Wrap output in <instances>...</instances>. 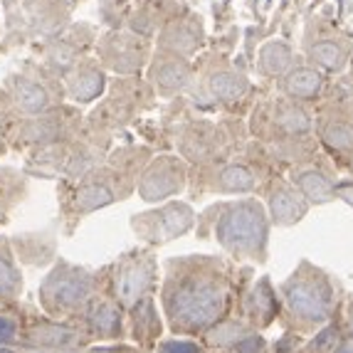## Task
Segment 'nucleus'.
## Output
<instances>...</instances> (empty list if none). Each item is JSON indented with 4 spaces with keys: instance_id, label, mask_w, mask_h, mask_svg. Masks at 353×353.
Here are the masks:
<instances>
[{
    "instance_id": "obj_1",
    "label": "nucleus",
    "mask_w": 353,
    "mask_h": 353,
    "mask_svg": "<svg viewBox=\"0 0 353 353\" xmlns=\"http://www.w3.org/2000/svg\"><path fill=\"white\" fill-rule=\"evenodd\" d=\"M168 309L176 324L201 329L212 324L225 304V277L208 259L183 262L168 282Z\"/></svg>"
},
{
    "instance_id": "obj_2",
    "label": "nucleus",
    "mask_w": 353,
    "mask_h": 353,
    "mask_svg": "<svg viewBox=\"0 0 353 353\" xmlns=\"http://www.w3.org/2000/svg\"><path fill=\"white\" fill-rule=\"evenodd\" d=\"M212 237L235 257H259L267 250L270 215L257 198H240L212 205L203 215Z\"/></svg>"
},
{
    "instance_id": "obj_3",
    "label": "nucleus",
    "mask_w": 353,
    "mask_h": 353,
    "mask_svg": "<svg viewBox=\"0 0 353 353\" xmlns=\"http://www.w3.org/2000/svg\"><path fill=\"white\" fill-rule=\"evenodd\" d=\"M3 87L20 117H35L52 106L65 104L67 99L65 79L35 57L23 59L18 70H12L3 79Z\"/></svg>"
},
{
    "instance_id": "obj_4",
    "label": "nucleus",
    "mask_w": 353,
    "mask_h": 353,
    "mask_svg": "<svg viewBox=\"0 0 353 353\" xmlns=\"http://www.w3.org/2000/svg\"><path fill=\"white\" fill-rule=\"evenodd\" d=\"M301 54L329 77L346 74L353 62V32L329 12H314L301 32Z\"/></svg>"
},
{
    "instance_id": "obj_5",
    "label": "nucleus",
    "mask_w": 353,
    "mask_h": 353,
    "mask_svg": "<svg viewBox=\"0 0 353 353\" xmlns=\"http://www.w3.org/2000/svg\"><path fill=\"white\" fill-rule=\"evenodd\" d=\"M195 62V84L193 89H201L208 99H212L215 104H237V101L248 99L252 94V79L248 77V72L242 70V65L237 62L228 50L210 48L203 50ZM190 89V92H193Z\"/></svg>"
},
{
    "instance_id": "obj_6",
    "label": "nucleus",
    "mask_w": 353,
    "mask_h": 353,
    "mask_svg": "<svg viewBox=\"0 0 353 353\" xmlns=\"http://www.w3.org/2000/svg\"><path fill=\"white\" fill-rule=\"evenodd\" d=\"M319 139L336 156H353V79L343 77L339 84H329L319 99V114L314 119Z\"/></svg>"
},
{
    "instance_id": "obj_7",
    "label": "nucleus",
    "mask_w": 353,
    "mask_h": 353,
    "mask_svg": "<svg viewBox=\"0 0 353 353\" xmlns=\"http://www.w3.org/2000/svg\"><path fill=\"white\" fill-rule=\"evenodd\" d=\"M252 129L267 131L282 146L289 143H304L314 131V114L309 112V104H301L296 99H289L284 94H274L265 99L252 114Z\"/></svg>"
},
{
    "instance_id": "obj_8",
    "label": "nucleus",
    "mask_w": 353,
    "mask_h": 353,
    "mask_svg": "<svg viewBox=\"0 0 353 353\" xmlns=\"http://www.w3.org/2000/svg\"><path fill=\"white\" fill-rule=\"evenodd\" d=\"M99 32V25L87 23V20H72L59 35L40 42H30L32 57L40 59L54 74L65 77L79 59L94 52Z\"/></svg>"
},
{
    "instance_id": "obj_9",
    "label": "nucleus",
    "mask_w": 353,
    "mask_h": 353,
    "mask_svg": "<svg viewBox=\"0 0 353 353\" xmlns=\"http://www.w3.org/2000/svg\"><path fill=\"white\" fill-rule=\"evenodd\" d=\"M153 42L131 30H101L94 45V57L112 77L143 74L151 62Z\"/></svg>"
},
{
    "instance_id": "obj_10",
    "label": "nucleus",
    "mask_w": 353,
    "mask_h": 353,
    "mask_svg": "<svg viewBox=\"0 0 353 353\" xmlns=\"http://www.w3.org/2000/svg\"><path fill=\"white\" fill-rule=\"evenodd\" d=\"M156 97L153 87L146 82L143 74L136 77H109V87L101 97L99 106L92 114V126L94 129H109V126H121L134 117L141 106Z\"/></svg>"
},
{
    "instance_id": "obj_11",
    "label": "nucleus",
    "mask_w": 353,
    "mask_h": 353,
    "mask_svg": "<svg viewBox=\"0 0 353 353\" xmlns=\"http://www.w3.org/2000/svg\"><path fill=\"white\" fill-rule=\"evenodd\" d=\"M284 296L292 309L304 321H324L329 316L331 296L334 289L324 272L312 267L309 262H301L299 270L284 284Z\"/></svg>"
},
{
    "instance_id": "obj_12",
    "label": "nucleus",
    "mask_w": 353,
    "mask_h": 353,
    "mask_svg": "<svg viewBox=\"0 0 353 353\" xmlns=\"http://www.w3.org/2000/svg\"><path fill=\"white\" fill-rule=\"evenodd\" d=\"M82 124V114L77 106L59 104L35 117H18L12 139L18 143H32V146H52V143L72 141L77 129Z\"/></svg>"
},
{
    "instance_id": "obj_13",
    "label": "nucleus",
    "mask_w": 353,
    "mask_h": 353,
    "mask_svg": "<svg viewBox=\"0 0 353 353\" xmlns=\"http://www.w3.org/2000/svg\"><path fill=\"white\" fill-rule=\"evenodd\" d=\"M124 165L126 161H121V168H119V163L114 168H104V171H97L94 168L92 173L79 178L74 195H72V208H74L77 215L94 212L99 208H106L109 203L126 198V193H131L134 178L129 176V171H126Z\"/></svg>"
},
{
    "instance_id": "obj_14",
    "label": "nucleus",
    "mask_w": 353,
    "mask_h": 353,
    "mask_svg": "<svg viewBox=\"0 0 353 353\" xmlns=\"http://www.w3.org/2000/svg\"><path fill=\"white\" fill-rule=\"evenodd\" d=\"M143 77H146V82L151 84L156 94L163 97V99H171V97H181L193 89L195 62L183 57V54L153 48L151 62H148Z\"/></svg>"
},
{
    "instance_id": "obj_15",
    "label": "nucleus",
    "mask_w": 353,
    "mask_h": 353,
    "mask_svg": "<svg viewBox=\"0 0 353 353\" xmlns=\"http://www.w3.org/2000/svg\"><path fill=\"white\" fill-rule=\"evenodd\" d=\"M185 183H188V163L178 156H159L146 163L136 181V190L141 201L161 203L181 193Z\"/></svg>"
},
{
    "instance_id": "obj_16",
    "label": "nucleus",
    "mask_w": 353,
    "mask_h": 353,
    "mask_svg": "<svg viewBox=\"0 0 353 353\" xmlns=\"http://www.w3.org/2000/svg\"><path fill=\"white\" fill-rule=\"evenodd\" d=\"M208 45V32H205V20L195 10L185 8L178 12L176 18H171L163 28L159 30V35L153 40L156 50H168V52L183 54V57L195 59L205 50Z\"/></svg>"
},
{
    "instance_id": "obj_17",
    "label": "nucleus",
    "mask_w": 353,
    "mask_h": 353,
    "mask_svg": "<svg viewBox=\"0 0 353 353\" xmlns=\"http://www.w3.org/2000/svg\"><path fill=\"white\" fill-rule=\"evenodd\" d=\"M195 212L188 203H165V205L156 208L151 212H143V215H136L131 220L134 230L143 240L148 242H168L173 237L183 235L193 228Z\"/></svg>"
},
{
    "instance_id": "obj_18",
    "label": "nucleus",
    "mask_w": 353,
    "mask_h": 353,
    "mask_svg": "<svg viewBox=\"0 0 353 353\" xmlns=\"http://www.w3.org/2000/svg\"><path fill=\"white\" fill-rule=\"evenodd\" d=\"M331 77L324 70H319L316 65H312L304 54H296L294 65L289 67V72L277 79V92L289 99H296L301 104H314L324 97V92L329 89Z\"/></svg>"
},
{
    "instance_id": "obj_19",
    "label": "nucleus",
    "mask_w": 353,
    "mask_h": 353,
    "mask_svg": "<svg viewBox=\"0 0 353 353\" xmlns=\"http://www.w3.org/2000/svg\"><path fill=\"white\" fill-rule=\"evenodd\" d=\"M109 72L99 65V59L94 57V52L82 57L67 72L62 79H65V92L67 99L74 106H87L92 101L101 99L109 87Z\"/></svg>"
},
{
    "instance_id": "obj_20",
    "label": "nucleus",
    "mask_w": 353,
    "mask_h": 353,
    "mask_svg": "<svg viewBox=\"0 0 353 353\" xmlns=\"http://www.w3.org/2000/svg\"><path fill=\"white\" fill-rule=\"evenodd\" d=\"M30 42H40L59 35L72 23L70 0H23Z\"/></svg>"
},
{
    "instance_id": "obj_21",
    "label": "nucleus",
    "mask_w": 353,
    "mask_h": 353,
    "mask_svg": "<svg viewBox=\"0 0 353 353\" xmlns=\"http://www.w3.org/2000/svg\"><path fill=\"white\" fill-rule=\"evenodd\" d=\"M185 8L188 6L183 0H141V3H136L131 8L124 28L153 42L159 35V30Z\"/></svg>"
},
{
    "instance_id": "obj_22",
    "label": "nucleus",
    "mask_w": 353,
    "mask_h": 353,
    "mask_svg": "<svg viewBox=\"0 0 353 353\" xmlns=\"http://www.w3.org/2000/svg\"><path fill=\"white\" fill-rule=\"evenodd\" d=\"M309 201L294 188L292 181L284 178H272L267 185V215L270 223L277 225H296L306 218Z\"/></svg>"
},
{
    "instance_id": "obj_23",
    "label": "nucleus",
    "mask_w": 353,
    "mask_h": 353,
    "mask_svg": "<svg viewBox=\"0 0 353 353\" xmlns=\"http://www.w3.org/2000/svg\"><path fill=\"white\" fill-rule=\"evenodd\" d=\"M223 143V131H220V126L210 124V121H195V124L185 126V131L178 139V148H181L183 159H188L190 163H212V161H218V151Z\"/></svg>"
},
{
    "instance_id": "obj_24",
    "label": "nucleus",
    "mask_w": 353,
    "mask_h": 353,
    "mask_svg": "<svg viewBox=\"0 0 353 353\" xmlns=\"http://www.w3.org/2000/svg\"><path fill=\"white\" fill-rule=\"evenodd\" d=\"M208 190L212 193H228V195H242L257 190V171L248 161H225L212 168V173L205 178Z\"/></svg>"
},
{
    "instance_id": "obj_25",
    "label": "nucleus",
    "mask_w": 353,
    "mask_h": 353,
    "mask_svg": "<svg viewBox=\"0 0 353 353\" xmlns=\"http://www.w3.org/2000/svg\"><path fill=\"white\" fill-rule=\"evenodd\" d=\"M292 183H294V188L309 201V205H312V203L321 205V203H329L336 198L339 178L331 176L324 165L299 163L294 171H292Z\"/></svg>"
},
{
    "instance_id": "obj_26",
    "label": "nucleus",
    "mask_w": 353,
    "mask_h": 353,
    "mask_svg": "<svg viewBox=\"0 0 353 353\" xmlns=\"http://www.w3.org/2000/svg\"><path fill=\"white\" fill-rule=\"evenodd\" d=\"M296 59V50L289 40H282V37H272L267 40L262 48L257 50V74L270 79V82H277L289 72V67L294 65Z\"/></svg>"
},
{
    "instance_id": "obj_27",
    "label": "nucleus",
    "mask_w": 353,
    "mask_h": 353,
    "mask_svg": "<svg viewBox=\"0 0 353 353\" xmlns=\"http://www.w3.org/2000/svg\"><path fill=\"white\" fill-rule=\"evenodd\" d=\"M153 279V259L148 254H134L121 265V272L117 277L119 294L124 296V301L134 299V296L143 294Z\"/></svg>"
},
{
    "instance_id": "obj_28",
    "label": "nucleus",
    "mask_w": 353,
    "mask_h": 353,
    "mask_svg": "<svg viewBox=\"0 0 353 353\" xmlns=\"http://www.w3.org/2000/svg\"><path fill=\"white\" fill-rule=\"evenodd\" d=\"M3 10V35H0V52H10L20 45H30L28 23H25L23 0H0Z\"/></svg>"
},
{
    "instance_id": "obj_29",
    "label": "nucleus",
    "mask_w": 353,
    "mask_h": 353,
    "mask_svg": "<svg viewBox=\"0 0 353 353\" xmlns=\"http://www.w3.org/2000/svg\"><path fill=\"white\" fill-rule=\"evenodd\" d=\"M25 181L18 171L12 168H0V212L10 210L15 203L23 201Z\"/></svg>"
},
{
    "instance_id": "obj_30",
    "label": "nucleus",
    "mask_w": 353,
    "mask_h": 353,
    "mask_svg": "<svg viewBox=\"0 0 353 353\" xmlns=\"http://www.w3.org/2000/svg\"><path fill=\"white\" fill-rule=\"evenodd\" d=\"M18 287H20V274L15 262H12L10 245L6 240H0V296L15 294Z\"/></svg>"
},
{
    "instance_id": "obj_31",
    "label": "nucleus",
    "mask_w": 353,
    "mask_h": 353,
    "mask_svg": "<svg viewBox=\"0 0 353 353\" xmlns=\"http://www.w3.org/2000/svg\"><path fill=\"white\" fill-rule=\"evenodd\" d=\"M20 114L12 109V101H10V97H8V92H6V87L0 84V126L6 124V121H15Z\"/></svg>"
},
{
    "instance_id": "obj_32",
    "label": "nucleus",
    "mask_w": 353,
    "mask_h": 353,
    "mask_svg": "<svg viewBox=\"0 0 353 353\" xmlns=\"http://www.w3.org/2000/svg\"><path fill=\"white\" fill-rule=\"evenodd\" d=\"M94 321H97V329L112 331L114 326H117V314H114V309H109V306H101L99 312H97Z\"/></svg>"
},
{
    "instance_id": "obj_33",
    "label": "nucleus",
    "mask_w": 353,
    "mask_h": 353,
    "mask_svg": "<svg viewBox=\"0 0 353 353\" xmlns=\"http://www.w3.org/2000/svg\"><path fill=\"white\" fill-rule=\"evenodd\" d=\"M161 353H201V348L190 341H168L161 346Z\"/></svg>"
},
{
    "instance_id": "obj_34",
    "label": "nucleus",
    "mask_w": 353,
    "mask_h": 353,
    "mask_svg": "<svg viewBox=\"0 0 353 353\" xmlns=\"http://www.w3.org/2000/svg\"><path fill=\"white\" fill-rule=\"evenodd\" d=\"M336 198H341L348 205H353V181H339V185H336Z\"/></svg>"
},
{
    "instance_id": "obj_35",
    "label": "nucleus",
    "mask_w": 353,
    "mask_h": 353,
    "mask_svg": "<svg viewBox=\"0 0 353 353\" xmlns=\"http://www.w3.org/2000/svg\"><path fill=\"white\" fill-rule=\"evenodd\" d=\"M259 348H262V339H257V336H250V339L237 343L240 353H259Z\"/></svg>"
},
{
    "instance_id": "obj_36",
    "label": "nucleus",
    "mask_w": 353,
    "mask_h": 353,
    "mask_svg": "<svg viewBox=\"0 0 353 353\" xmlns=\"http://www.w3.org/2000/svg\"><path fill=\"white\" fill-rule=\"evenodd\" d=\"M12 336H15V324L10 319L0 316V341H10Z\"/></svg>"
},
{
    "instance_id": "obj_37",
    "label": "nucleus",
    "mask_w": 353,
    "mask_h": 353,
    "mask_svg": "<svg viewBox=\"0 0 353 353\" xmlns=\"http://www.w3.org/2000/svg\"><path fill=\"white\" fill-rule=\"evenodd\" d=\"M6 151V143H3V136H0V153Z\"/></svg>"
},
{
    "instance_id": "obj_38",
    "label": "nucleus",
    "mask_w": 353,
    "mask_h": 353,
    "mask_svg": "<svg viewBox=\"0 0 353 353\" xmlns=\"http://www.w3.org/2000/svg\"><path fill=\"white\" fill-rule=\"evenodd\" d=\"M339 353H353V351H351V348H341Z\"/></svg>"
},
{
    "instance_id": "obj_39",
    "label": "nucleus",
    "mask_w": 353,
    "mask_h": 353,
    "mask_svg": "<svg viewBox=\"0 0 353 353\" xmlns=\"http://www.w3.org/2000/svg\"><path fill=\"white\" fill-rule=\"evenodd\" d=\"M0 353H12V351H8V348H0Z\"/></svg>"
},
{
    "instance_id": "obj_40",
    "label": "nucleus",
    "mask_w": 353,
    "mask_h": 353,
    "mask_svg": "<svg viewBox=\"0 0 353 353\" xmlns=\"http://www.w3.org/2000/svg\"><path fill=\"white\" fill-rule=\"evenodd\" d=\"M0 35H3V28H0Z\"/></svg>"
}]
</instances>
